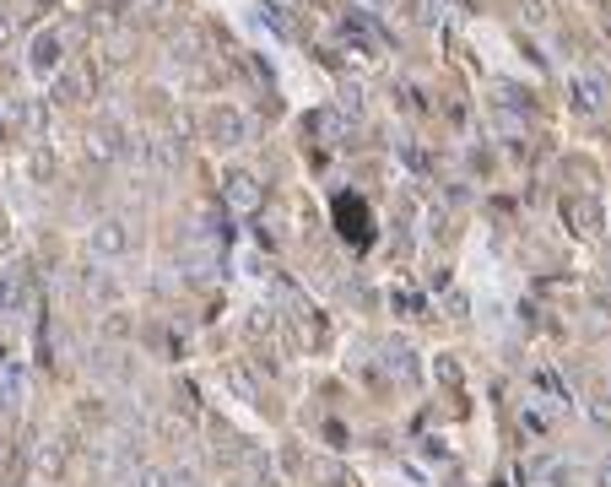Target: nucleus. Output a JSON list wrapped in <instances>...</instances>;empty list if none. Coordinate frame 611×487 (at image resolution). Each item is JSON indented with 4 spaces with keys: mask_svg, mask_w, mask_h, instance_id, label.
I'll return each instance as SVG.
<instances>
[{
    "mask_svg": "<svg viewBox=\"0 0 611 487\" xmlns=\"http://www.w3.org/2000/svg\"><path fill=\"white\" fill-rule=\"evenodd\" d=\"M574 103L579 109H601V82L595 76H574Z\"/></svg>",
    "mask_w": 611,
    "mask_h": 487,
    "instance_id": "5",
    "label": "nucleus"
},
{
    "mask_svg": "<svg viewBox=\"0 0 611 487\" xmlns=\"http://www.w3.org/2000/svg\"><path fill=\"white\" fill-rule=\"evenodd\" d=\"M136 487H168V477H163V471H141Z\"/></svg>",
    "mask_w": 611,
    "mask_h": 487,
    "instance_id": "6",
    "label": "nucleus"
},
{
    "mask_svg": "<svg viewBox=\"0 0 611 487\" xmlns=\"http://www.w3.org/2000/svg\"><path fill=\"white\" fill-rule=\"evenodd\" d=\"M595 487H611V455L601 460V466H595Z\"/></svg>",
    "mask_w": 611,
    "mask_h": 487,
    "instance_id": "7",
    "label": "nucleus"
},
{
    "mask_svg": "<svg viewBox=\"0 0 611 487\" xmlns=\"http://www.w3.org/2000/svg\"><path fill=\"white\" fill-rule=\"evenodd\" d=\"M228 201L238 206V212H255V206H260V184L249 174H233L228 179Z\"/></svg>",
    "mask_w": 611,
    "mask_h": 487,
    "instance_id": "3",
    "label": "nucleus"
},
{
    "mask_svg": "<svg viewBox=\"0 0 611 487\" xmlns=\"http://www.w3.org/2000/svg\"><path fill=\"white\" fill-rule=\"evenodd\" d=\"M595 423L611 428V401H595Z\"/></svg>",
    "mask_w": 611,
    "mask_h": 487,
    "instance_id": "8",
    "label": "nucleus"
},
{
    "mask_svg": "<svg viewBox=\"0 0 611 487\" xmlns=\"http://www.w3.org/2000/svg\"><path fill=\"white\" fill-rule=\"evenodd\" d=\"M92 249H98V255H125V249H130L125 222H103V228L92 233Z\"/></svg>",
    "mask_w": 611,
    "mask_h": 487,
    "instance_id": "1",
    "label": "nucleus"
},
{
    "mask_svg": "<svg viewBox=\"0 0 611 487\" xmlns=\"http://www.w3.org/2000/svg\"><path fill=\"white\" fill-rule=\"evenodd\" d=\"M211 136H217V147H238V136H244V120H238L233 109H217V114H211Z\"/></svg>",
    "mask_w": 611,
    "mask_h": 487,
    "instance_id": "2",
    "label": "nucleus"
},
{
    "mask_svg": "<svg viewBox=\"0 0 611 487\" xmlns=\"http://www.w3.org/2000/svg\"><path fill=\"white\" fill-rule=\"evenodd\" d=\"M563 212L579 222V233H595V228H601V206H595V201H574V206H563Z\"/></svg>",
    "mask_w": 611,
    "mask_h": 487,
    "instance_id": "4",
    "label": "nucleus"
}]
</instances>
